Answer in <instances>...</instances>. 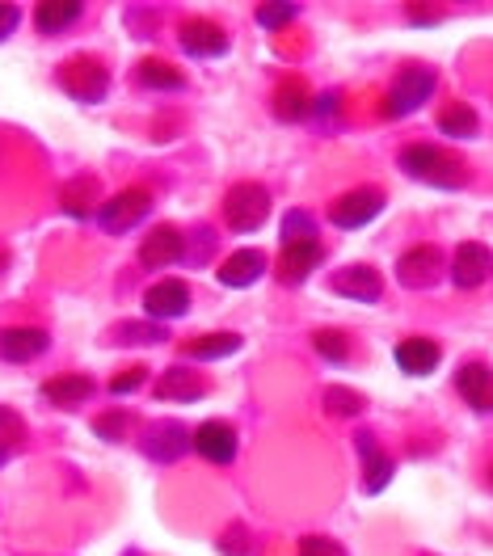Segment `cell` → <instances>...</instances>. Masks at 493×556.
I'll return each mask as SVG.
<instances>
[{"label":"cell","mask_w":493,"mask_h":556,"mask_svg":"<svg viewBox=\"0 0 493 556\" xmlns=\"http://www.w3.org/2000/svg\"><path fill=\"white\" fill-rule=\"evenodd\" d=\"M140 447L152 464H177L186 452H194V447H190V430H186L181 421H156V426H148Z\"/></svg>","instance_id":"9"},{"label":"cell","mask_w":493,"mask_h":556,"mask_svg":"<svg viewBox=\"0 0 493 556\" xmlns=\"http://www.w3.org/2000/svg\"><path fill=\"white\" fill-rule=\"evenodd\" d=\"M447 275H452V282H456L459 291H477V287H481L485 278H493V253L481 241L456 244V253H452V266H447Z\"/></svg>","instance_id":"8"},{"label":"cell","mask_w":493,"mask_h":556,"mask_svg":"<svg viewBox=\"0 0 493 556\" xmlns=\"http://www.w3.org/2000/svg\"><path fill=\"white\" fill-rule=\"evenodd\" d=\"M98 215V228L110 232V237H123V232H131L136 224H143L148 215H152V194L143 190V186H131V190H118L110 203L93 211Z\"/></svg>","instance_id":"4"},{"label":"cell","mask_w":493,"mask_h":556,"mask_svg":"<svg viewBox=\"0 0 493 556\" xmlns=\"http://www.w3.org/2000/svg\"><path fill=\"white\" fill-rule=\"evenodd\" d=\"M60 89L68 93L72 102H80V105H93V102H102L106 98V89H110V72L98 64V60H72V64H64L60 68Z\"/></svg>","instance_id":"5"},{"label":"cell","mask_w":493,"mask_h":556,"mask_svg":"<svg viewBox=\"0 0 493 556\" xmlns=\"http://www.w3.org/2000/svg\"><path fill=\"white\" fill-rule=\"evenodd\" d=\"M490 489H493V468H490Z\"/></svg>","instance_id":"40"},{"label":"cell","mask_w":493,"mask_h":556,"mask_svg":"<svg viewBox=\"0 0 493 556\" xmlns=\"http://www.w3.org/2000/svg\"><path fill=\"white\" fill-rule=\"evenodd\" d=\"M392 358H396V367L405 376H430L439 367L443 350H439V342H430V338H405L401 346L392 350Z\"/></svg>","instance_id":"20"},{"label":"cell","mask_w":493,"mask_h":556,"mask_svg":"<svg viewBox=\"0 0 493 556\" xmlns=\"http://www.w3.org/2000/svg\"><path fill=\"white\" fill-rule=\"evenodd\" d=\"M270 215V190L257 181H241L224 194V219L232 232H257Z\"/></svg>","instance_id":"2"},{"label":"cell","mask_w":493,"mask_h":556,"mask_svg":"<svg viewBox=\"0 0 493 556\" xmlns=\"http://www.w3.org/2000/svg\"><path fill=\"white\" fill-rule=\"evenodd\" d=\"M253 17H257V26H262V30H282L287 22H295V17H300V9H295V4H262Z\"/></svg>","instance_id":"33"},{"label":"cell","mask_w":493,"mask_h":556,"mask_svg":"<svg viewBox=\"0 0 493 556\" xmlns=\"http://www.w3.org/2000/svg\"><path fill=\"white\" fill-rule=\"evenodd\" d=\"M245 346L237 333H207V338H199V342H190L186 354L190 358H199V363H212V358H228V354H237V350Z\"/></svg>","instance_id":"27"},{"label":"cell","mask_w":493,"mask_h":556,"mask_svg":"<svg viewBox=\"0 0 493 556\" xmlns=\"http://www.w3.org/2000/svg\"><path fill=\"white\" fill-rule=\"evenodd\" d=\"M384 211V190H376V186H358L351 194H342L333 207H329V219H333V228H367L376 215Z\"/></svg>","instance_id":"7"},{"label":"cell","mask_w":493,"mask_h":556,"mask_svg":"<svg viewBox=\"0 0 493 556\" xmlns=\"http://www.w3.org/2000/svg\"><path fill=\"white\" fill-rule=\"evenodd\" d=\"M136 76H140L143 89H156V93H181L186 89V76L174 64H165V60H143Z\"/></svg>","instance_id":"25"},{"label":"cell","mask_w":493,"mask_h":556,"mask_svg":"<svg viewBox=\"0 0 493 556\" xmlns=\"http://www.w3.org/2000/svg\"><path fill=\"white\" fill-rule=\"evenodd\" d=\"M477 127H481V118H477V110L468 102H452L443 114H439V131L452 139H472L477 136Z\"/></svg>","instance_id":"26"},{"label":"cell","mask_w":493,"mask_h":556,"mask_svg":"<svg viewBox=\"0 0 493 556\" xmlns=\"http://www.w3.org/2000/svg\"><path fill=\"white\" fill-rule=\"evenodd\" d=\"M325 405H329V414H338V417L363 414V396L351 392V388H329V392H325Z\"/></svg>","instance_id":"32"},{"label":"cell","mask_w":493,"mask_h":556,"mask_svg":"<svg viewBox=\"0 0 493 556\" xmlns=\"http://www.w3.org/2000/svg\"><path fill=\"white\" fill-rule=\"evenodd\" d=\"M409 22H422V26H434L439 13H422V9H409Z\"/></svg>","instance_id":"38"},{"label":"cell","mask_w":493,"mask_h":556,"mask_svg":"<svg viewBox=\"0 0 493 556\" xmlns=\"http://www.w3.org/2000/svg\"><path fill=\"white\" fill-rule=\"evenodd\" d=\"M186 257V237L177 232V228H152L140 244V266L143 270H169Z\"/></svg>","instance_id":"12"},{"label":"cell","mask_w":493,"mask_h":556,"mask_svg":"<svg viewBox=\"0 0 493 556\" xmlns=\"http://www.w3.org/2000/svg\"><path fill=\"white\" fill-rule=\"evenodd\" d=\"M275 114H279L282 123L308 118V114H313V93H308V85H304V80H287L279 93H275Z\"/></svg>","instance_id":"24"},{"label":"cell","mask_w":493,"mask_h":556,"mask_svg":"<svg viewBox=\"0 0 493 556\" xmlns=\"http://www.w3.org/2000/svg\"><path fill=\"white\" fill-rule=\"evenodd\" d=\"M143 313L152 316L156 325H161V320H181V316L190 313V287H186L181 278H161V282H152V287L143 291Z\"/></svg>","instance_id":"10"},{"label":"cell","mask_w":493,"mask_h":556,"mask_svg":"<svg viewBox=\"0 0 493 556\" xmlns=\"http://www.w3.org/2000/svg\"><path fill=\"white\" fill-rule=\"evenodd\" d=\"M354 443H358V455H363V493H384L392 472H396L392 455L380 452L371 434H354Z\"/></svg>","instance_id":"19"},{"label":"cell","mask_w":493,"mask_h":556,"mask_svg":"<svg viewBox=\"0 0 493 556\" xmlns=\"http://www.w3.org/2000/svg\"><path fill=\"white\" fill-rule=\"evenodd\" d=\"M80 13H85L80 0H42V4L35 9L38 35H64L68 26L80 22Z\"/></svg>","instance_id":"23"},{"label":"cell","mask_w":493,"mask_h":556,"mask_svg":"<svg viewBox=\"0 0 493 556\" xmlns=\"http://www.w3.org/2000/svg\"><path fill=\"white\" fill-rule=\"evenodd\" d=\"M169 333H165V325H156V320H136V325H123L118 329V342H140V346H152V342H165Z\"/></svg>","instance_id":"31"},{"label":"cell","mask_w":493,"mask_h":556,"mask_svg":"<svg viewBox=\"0 0 493 556\" xmlns=\"http://www.w3.org/2000/svg\"><path fill=\"white\" fill-rule=\"evenodd\" d=\"M22 434H26V421L13 414L9 405H0V447H9V452H13V443H17Z\"/></svg>","instance_id":"34"},{"label":"cell","mask_w":493,"mask_h":556,"mask_svg":"<svg viewBox=\"0 0 493 556\" xmlns=\"http://www.w3.org/2000/svg\"><path fill=\"white\" fill-rule=\"evenodd\" d=\"M17 22H22V9L17 4H0V42L17 30Z\"/></svg>","instance_id":"37"},{"label":"cell","mask_w":493,"mask_h":556,"mask_svg":"<svg viewBox=\"0 0 493 556\" xmlns=\"http://www.w3.org/2000/svg\"><path fill=\"white\" fill-rule=\"evenodd\" d=\"M207 392V383L199 380V371H186V367H169L161 383H156V396L165 401V405H190V401H199Z\"/></svg>","instance_id":"22"},{"label":"cell","mask_w":493,"mask_h":556,"mask_svg":"<svg viewBox=\"0 0 493 556\" xmlns=\"http://www.w3.org/2000/svg\"><path fill=\"white\" fill-rule=\"evenodd\" d=\"M313 350H317L325 363H346L351 358V342H346V333H338V329H317L313 333Z\"/></svg>","instance_id":"28"},{"label":"cell","mask_w":493,"mask_h":556,"mask_svg":"<svg viewBox=\"0 0 493 556\" xmlns=\"http://www.w3.org/2000/svg\"><path fill=\"white\" fill-rule=\"evenodd\" d=\"M190 447L207 464H232L241 443H237V430L228 421H203L199 430H190Z\"/></svg>","instance_id":"11"},{"label":"cell","mask_w":493,"mask_h":556,"mask_svg":"<svg viewBox=\"0 0 493 556\" xmlns=\"http://www.w3.org/2000/svg\"><path fill=\"white\" fill-rule=\"evenodd\" d=\"M456 392L468 401V409L493 414V371L485 363H464L456 371Z\"/></svg>","instance_id":"16"},{"label":"cell","mask_w":493,"mask_h":556,"mask_svg":"<svg viewBox=\"0 0 493 556\" xmlns=\"http://www.w3.org/2000/svg\"><path fill=\"white\" fill-rule=\"evenodd\" d=\"M51 346V338H47V329H35V325H13V329H0V358L4 363H35L42 358Z\"/></svg>","instance_id":"14"},{"label":"cell","mask_w":493,"mask_h":556,"mask_svg":"<svg viewBox=\"0 0 493 556\" xmlns=\"http://www.w3.org/2000/svg\"><path fill=\"white\" fill-rule=\"evenodd\" d=\"M143 380H148V367H127V371H118V376L110 380V392H114V396H127V392H140Z\"/></svg>","instance_id":"36"},{"label":"cell","mask_w":493,"mask_h":556,"mask_svg":"<svg viewBox=\"0 0 493 556\" xmlns=\"http://www.w3.org/2000/svg\"><path fill=\"white\" fill-rule=\"evenodd\" d=\"M443 270H447L443 253H439L434 244H418V249L401 253V262H396V282L409 287V291H430V287L443 278Z\"/></svg>","instance_id":"6"},{"label":"cell","mask_w":493,"mask_h":556,"mask_svg":"<svg viewBox=\"0 0 493 556\" xmlns=\"http://www.w3.org/2000/svg\"><path fill=\"white\" fill-rule=\"evenodd\" d=\"M317 241V219L308 211H287L282 215V244H304Z\"/></svg>","instance_id":"29"},{"label":"cell","mask_w":493,"mask_h":556,"mask_svg":"<svg viewBox=\"0 0 493 556\" xmlns=\"http://www.w3.org/2000/svg\"><path fill=\"white\" fill-rule=\"evenodd\" d=\"M177 42H181V51L186 55H194V60H219V55H228V35L215 26V22H181V30H177Z\"/></svg>","instance_id":"13"},{"label":"cell","mask_w":493,"mask_h":556,"mask_svg":"<svg viewBox=\"0 0 493 556\" xmlns=\"http://www.w3.org/2000/svg\"><path fill=\"white\" fill-rule=\"evenodd\" d=\"M401 169H405V177H414L422 186H434V190H464L468 186L464 161L452 156V152H443V148H434V143L401 148Z\"/></svg>","instance_id":"1"},{"label":"cell","mask_w":493,"mask_h":556,"mask_svg":"<svg viewBox=\"0 0 493 556\" xmlns=\"http://www.w3.org/2000/svg\"><path fill=\"white\" fill-rule=\"evenodd\" d=\"M329 291L333 295H346V300H358V304H380L384 295V278L371 266H346L329 278Z\"/></svg>","instance_id":"15"},{"label":"cell","mask_w":493,"mask_h":556,"mask_svg":"<svg viewBox=\"0 0 493 556\" xmlns=\"http://www.w3.org/2000/svg\"><path fill=\"white\" fill-rule=\"evenodd\" d=\"M295 556H346V548L338 540H329V535H304Z\"/></svg>","instance_id":"35"},{"label":"cell","mask_w":493,"mask_h":556,"mask_svg":"<svg viewBox=\"0 0 493 556\" xmlns=\"http://www.w3.org/2000/svg\"><path fill=\"white\" fill-rule=\"evenodd\" d=\"M93 392H98V383L89 380V376H55V380L42 383V401L55 405V409H76V405H85Z\"/></svg>","instance_id":"21"},{"label":"cell","mask_w":493,"mask_h":556,"mask_svg":"<svg viewBox=\"0 0 493 556\" xmlns=\"http://www.w3.org/2000/svg\"><path fill=\"white\" fill-rule=\"evenodd\" d=\"M266 253L262 249H237L232 257H224L219 262V282L224 287H232V291H241V287H253L257 278L266 275Z\"/></svg>","instance_id":"17"},{"label":"cell","mask_w":493,"mask_h":556,"mask_svg":"<svg viewBox=\"0 0 493 556\" xmlns=\"http://www.w3.org/2000/svg\"><path fill=\"white\" fill-rule=\"evenodd\" d=\"M434 85H439L434 68H405L392 80V89H388L384 118H409L414 110H422L434 98Z\"/></svg>","instance_id":"3"},{"label":"cell","mask_w":493,"mask_h":556,"mask_svg":"<svg viewBox=\"0 0 493 556\" xmlns=\"http://www.w3.org/2000/svg\"><path fill=\"white\" fill-rule=\"evenodd\" d=\"M320 262H325V249L320 241H304V244H282V257H279V282L287 287H295V282H304V278L317 270Z\"/></svg>","instance_id":"18"},{"label":"cell","mask_w":493,"mask_h":556,"mask_svg":"<svg viewBox=\"0 0 493 556\" xmlns=\"http://www.w3.org/2000/svg\"><path fill=\"white\" fill-rule=\"evenodd\" d=\"M9 459H13V452H9V447H0V468H4Z\"/></svg>","instance_id":"39"},{"label":"cell","mask_w":493,"mask_h":556,"mask_svg":"<svg viewBox=\"0 0 493 556\" xmlns=\"http://www.w3.org/2000/svg\"><path fill=\"white\" fill-rule=\"evenodd\" d=\"M127 426H131V414H127V409H110V414L93 417V434L106 439V443H118V439L127 434Z\"/></svg>","instance_id":"30"}]
</instances>
